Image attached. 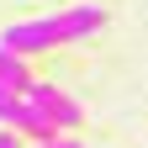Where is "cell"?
Returning a JSON list of instances; mask_svg holds the SVG:
<instances>
[{
	"label": "cell",
	"mask_w": 148,
	"mask_h": 148,
	"mask_svg": "<svg viewBox=\"0 0 148 148\" xmlns=\"http://www.w3.org/2000/svg\"><path fill=\"white\" fill-rule=\"evenodd\" d=\"M101 27H106V11H101V5H90V0H79V5L53 11V16L11 21L5 32H0V42L32 58V53H48V48H58V42H85V37H95Z\"/></svg>",
	"instance_id": "obj_1"
},
{
	"label": "cell",
	"mask_w": 148,
	"mask_h": 148,
	"mask_svg": "<svg viewBox=\"0 0 148 148\" xmlns=\"http://www.w3.org/2000/svg\"><path fill=\"white\" fill-rule=\"evenodd\" d=\"M0 127H16V132H27L32 143L58 138V122H53L32 95H21V90H11V85H0Z\"/></svg>",
	"instance_id": "obj_2"
},
{
	"label": "cell",
	"mask_w": 148,
	"mask_h": 148,
	"mask_svg": "<svg viewBox=\"0 0 148 148\" xmlns=\"http://www.w3.org/2000/svg\"><path fill=\"white\" fill-rule=\"evenodd\" d=\"M21 95H32L37 106H42L48 116L58 122V132H69V127H79V101H74V95H64V90H53L48 79H32V85L21 90Z\"/></svg>",
	"instance_id": "obj_3"
},
{
	"label": "cell",
	"mask_w": 148,
	"mask_h": 148,
	"mask_svg": "<svg viewBox=\"0 0 148 148\" xmlns=\"http://www.w3.org/2000/svg\"><path fill=\"white\" fill-rule=\"evenodd\" d=\"M0 85H11V90H27L32 85V69H27V53H16L0 42Z\"/></svg>",
	"instance_id": "obj_4"
},
{
	"label": "cell",
	"mask_w": 148,
	"mask_h": 148,
	"mask_svg": "<svg viewBox=\"0 0 148 148\" xmlns=\"http://www.w3.org/2000/svg\"><path fill=\"white\" fill-rule=\"evenodd\" d=\"M32 148H79L74 138H48V143H32Z\"/></svg>",
	"instance_id": "obj_5"
},
{
	"label": "cell",
	"mask_w": 148,
	"mask_h": 148,
	"mask_svg": "<svg viewBox=\"0 0 148 148\" xmlns=\"http://www.w3.org/2000/svg\"><path fill=\"white\" fill-rule=\"evenodd\" d=\"M0 148H21L16 143V127H0Z\"/></svg>",
	"instance_id": "obj_6"
}]
</instances>
